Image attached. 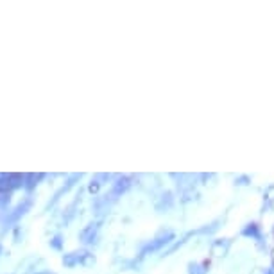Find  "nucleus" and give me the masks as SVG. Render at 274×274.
Returning a JSON list of instances; mask_svg holds the SVG:
<instances>
[{
    "instance_id": "6",
    "label": "nucleus",
    "mask_w": 274,
    "mask_h": 274,
    "mask_svg": "<svg viewBox=\"0 0 274 274\" xmlns=\"http://www.w3.org/2000/svg\"><path fill=\"white\" fill-rule=\"evenodd\" d=\"M239 185H249V183H251V179H249V177H247V176H242V177H240V179H239Z\"/></svg>"
},
{
    "instance_id": "8",
    "label": "nucleus",
    "mask_w": 274,
    "mask_h": 274,
    "mask_svg": "<svg viewBox=\"0 0 274 274\" xmlns=\"http://www.w3.org/2000/svg\"><path fill=\"white\" fill-rule=\"evenodd\" d=\"M269 208H271V210L274 211V201H271V203H269Z\"/></svg>"
},
{
    "instance_id": "5",
    "label": "nucleus",
    "mask_w": 274,
    "mask_h": 274,
    "mask_svg": "<svg viewBox=\"0 0 274 274\" xmlns=\"http://www.w3.org/2000/svg\"><path fill=\"white\" fill-rule=\"evenodd\" d=\"M190 274H205V271H201L197 263H190Z\"/></svg>"
},
{
    "instance_id": "2",
    "label": "nucleus",
    "mask_w": 274,
    "mask_h": 274,
    "mask_svg": "<svg viewBox=\"0 0 274 274\" xmlns=\"http://www.w3.org/2000/svg\"><path fill=\"white\" fill-rule=\"evenodd\" d=\"M229 249V240L226 239H221V240H215L213 242V246H211V255L213 257H224Z\"/></svg>"
},
{
    "instance_id": "7",
    "label": "nucleus",
    "mask_w": 274,
    "mask_h": 274,
    "mask_svg": "<svg viewBox=\"0 0 274 274\" xmlns=\"http://www.w3.org/2000/svg\"><path fill=\"white\" fill-rule=\"evenodd\" d=\"M271 262H273V267H274V247H273V251H271Z\"/></svg>"
},
{
    "instance_id": "3",
    "label": "nucleus",
    "mask_w": 274,
    "mask_h": 274,
    "mask_svg": "<svg viewBox=\"0 0 274 274\" xmlns=\"http://www.w3.org/2000/svg\"><path fill=\"white\" fill-rule=\"evenodd\" d=\"M251 274H274V269L269 267H255L251 271Z\"/></svg>"
},
{
    "instance_id": "4",
    "label": "nucleus",
    "mask_w": 274,
    "mask_h": 274,
    "mask_svg": "<svg viewBox=\"0 0 274 274\" xmlns=\"http://www.w3.org/2000/svg\"><path fill=\"white\" fill-rule=\"evenodd\" d=\"M265 199H267V203L274 201V185H269L267 188H265Z\"/></svg>"
},
{
    "instance_id": "1",
    "label": "nucleus",
    "mask_w": 274,
    "mask_h": 274,
    "mask_svg": "<svg viewBox=\"0 0 274 274\" xmlns=\"http://www.w3.org/2000/svg\"><path fill=\"white\" fill-rule=\"evenodd\" d=\"M240 235H242V237H247V239H251V240H260L262 239V228H260L257 223H249L242 228Z\"/></svg>"
}]
</instances>
